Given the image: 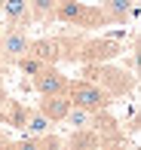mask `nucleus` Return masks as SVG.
Returning a JSON list of instances; mask_svg holds the SVG:
<instances>
[{
  "label": "nucleus",
  "instance_id": "nucleus-6",
  "mask_svg": "<svg viewBox=\"0 0 141 150\" xmlns=\"http://www.w3.org/2000/svg\"><path fill=\"white\" fill-rule=\"evenodd\" d=\"M31 83H34V89H37L40 98H49V95H68L71 77H68V74H62L58 67H43Z\"/></svg>",
  "mask_w": 141,
  "mask_h": 150
},
{
  "label": "nucleus",
  "instance_id": "nucleus-12",
  "mask_svg": "<svg viewBox=\"0 0 141 150\" xmlns=\"http://www.w3.org/2000/svg\"><path fill=\"white\" fill-rule=\"evenodd\" d=\"M62 0H28V16L31 22H52V12Z\"/></svg>",
  "mask_w": 141,
  "mask_h": 150
},
{
  "label": "nucleus",
  "instance_id": "nucleus-14",
  "mask_svg": "<svg viewBox=\"0 0 141 150\" xmlns=\"http://www.w3.org/2000/svg\"><path fill=\"white\" fill-rule=\"evenodd\" d=\"M0 138H6V135H3V132H0Z\"/></svg>",
  "mask_w": 141,
  "mask_h": 150
},
{
  "label": "nucleus",
  "instance_id": "nucleus-5",
  "mask_svg": "<svg viewBox=\"0 0 141 150\" xmlns=\"http://www.w3.org/2000/svg\"><path fill=\"white\" fill-rule=\"evenodd\" d=\"M31 25H9L0 37V61L3 64H16L22 55H28V46H31Z\"/></svg>",
  "mask_w": 141,
  "mask_h": 150
},
{
  "label": "nucleus",
  "instance_id": "nucleus-1",
  "mask_svg": "<svg viewBox=\"0 0 141 150\" xmlns=\"http://www.w3.org/2000/svg\"><path fill=\"white\" fill-rule=\"evenodd\" d=\"M52 22L74 25V28H101V25H107V16L101 6L80 3V0H62L52 12Z\"/></svg>",
  "mask_w": 141,
  "mask_h": 150
},
{
  "label": "nucleus",
  "instance_id": "nucleus-8",
  "mask_svg": "<svg viewBox=\"0 0 141 150\" xmlns=\"http://www.w3.org/2000/svg\"><path fill=\"white\" fill-rule=\"evenodd\" d=\"M107 25H126L135 18V0H104L101 3Z\"/></svg>",
  "mask_w": 141,
  "mask_h": 150
},
{
  "label": "nucleus",
  "instance_id": "nucleus-13",
  "mask_svg": "<svg viewBox=\"0 0 141 150\" xmlns=\"http://www.w3.org/2000/svg\"><path fill=\"white\" fill-rule=\"evenodd\" d=\"M16 67L25 74V77H31V80H34L37 74L43 71V67H49V64H43V61H40V58H34V55H22V58L16 61Z\"/></svg>",
  "mask_w": 141,
  "mask_h": 150
},
{
  "label": "nucleus",
  "instance_id": "nucleus-2",
  "mask_svg": "<svg viewBox=\"0 0 141 150\" xmlns=\"http://www.w3.org/2000/svg\"><path fill=\"white\" fill-rule=\"evenodd\" d=\"M83 74L92 80V83H98L111 98H120V95L135 89V74H126V71H120V67H111L107 61L104 64H86Z\"/></svg>",
  "mask_w": 141,
  "mask_h": 150
},
{
  "label": "nucleus",
  "instance_id": "nucleus-7",
  "mask_svg": "<svg viewBox=\"0 0 141 150\" xmlns=\"http://www.w3.org/2000/svg\"><path fill=\"white\" fill-rule=\"evenodd\" d=\"M62 147H64V141L55 138V135H37V138L25 135V138H18V141L0 138V150H62Z\"/></svg>",
  "mask_w": 141,
  "mask_h": 150
},
{
  "label": "nucleus",
  "instance_id": "nucleus-3",
  "mask_svg": "<svg viewBox=\"0 0 141 150\" xmlns=\"http://www.w3.org/2000/svg\"><path fill=\"white\" fill-rule=\"evenodd\" d=\"M68 101L74 107H83V110H92V113H101V110H111L113 98L107 95L98 83H92V80H71L68 86Z\"/></svg>",
  "mask_w": 141,
  "mask_h": 150
},
{
  "label": "nucleus",
  "instance_id": "nucleus-9",
  "mask_svg": "<svg viewBox=\"0 0 141 150\" xmlns=\"http://www.w3.org/2000/svg\"><path fill=\"white\" fill-rule=\"evenodd\" d=\"M37 110L49 122H64V117L71 110V101H68V95H49V98H40Z\"/></svg>",
  "mask_w": 141,
  "mask_h": 150
},
{
  "label": "nucleus",
  "instance_id": "nucleus-4",
  "mask_svg": "<svg viewBox=\"0 0 141 150\" xmlns=\"http://www.w3.org/2000/svg\"><path fill=\"white\" fill-rule=\"evenodd\" d=\"M123 52V43L120 40H111V37H95V40H80L77 46V55L74 61H83V64H104V61H113Z\"/></svg>",
  "mask_w": 141,
  "mask_h": 150
},
{
  "label": "nucleus",
  "instance_id": "nucleus-11",
  "mask_svg": "<svg viewBox=\"0 0 141 150\" xmlns=\"http://www.w3.org/2000/svg\"><path fill=\"white\" fill-rule=\"evenodd\" d=\"M0 16L6 25H34L28 16V0H0Z\"/></svg>",
  "mask_w": 141,
  "mask_h": 150
},
{
  "label": "nucleus",
  "instance_id": "nucleus-10",
  "mask_svg": "<svg viewBox=\"0 0 141 150\" xmlns=\"http://www.w3.org/2000/svg\"><path fill=\"white\" fill-rule=\"evenodd\" d=\"M22 129L25 135H31V138H37V135H52V129H55V122H49L43 117V113L37 110V107H28L25 110V120H22Z\"/></svg>",
  "mask_w": 141,
  "mask_h": 150
}]
</instances>
